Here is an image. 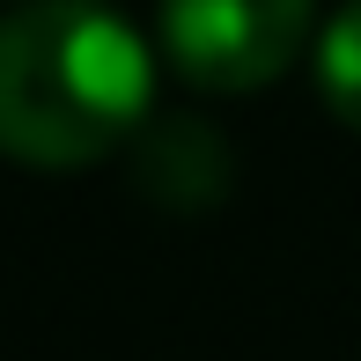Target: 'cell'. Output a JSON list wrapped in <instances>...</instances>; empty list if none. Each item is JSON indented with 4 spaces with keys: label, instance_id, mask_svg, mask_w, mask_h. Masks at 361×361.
<instances>
[{
    "label": "cell",
    "instance_id": "cell-2",
    "mask_svg": "<svg viewBox=\"0 0 361 361\" xmlns=\"http://www.w3.org/2000/svg\"><path fill=\"white\" fill-rule=\"evenodd\" d=\"M317 0H162V52L207 96H251L295 67Z\"/></svg>",
    "mask_w": 361,
    "mask_h": 361
},
{
    "label": "cell",
    "instance_id": "cell-1",
    "mask_svg": "<svg viewBox=\"0 0 361 361\" xmlns=\"http://www.w3.org/2000/svg\"><path fill=\"white\" fill-rule=\"evenodd\" d=\"M155 59L104 0H23L0 15V155L89 170L140 133Z\"/></svg>",
    "mask_w": 361,
    "mask_h": 361
},
{
    "label": "cell",
    "instance_id": "cell-3",
    "mask_svg": "<svg viewBox=\"0 0 361 361\" xmlns=\"http://www.w3.org/2000/svg\"><path fill=\"white\" fill-rule=\"evenodd\" d=\"M140 185L155 192L162 207H207V200H221V185H228L221 133H207V126H192V118L155 126V133L140 140Z\"/></svg>",
    "mask_w": 361,
    "mask_h": 361
},
{
    "label": "cell",
    "instance_id": "cell-4",
    "mask_svg": "<svg viewBox=\"0 0 361 361\" xmlns=\"http://www.w3.org/2000/svg\"><path fill=\"white\" fill-rule=\"evenodd\" d=\"M317 96L339 126L361 133V0H347L317 37Z\"/></svg>",
    "mask_w": 361,
    "mask_h": 361
}]
</instances>
